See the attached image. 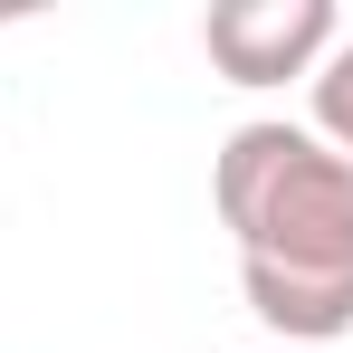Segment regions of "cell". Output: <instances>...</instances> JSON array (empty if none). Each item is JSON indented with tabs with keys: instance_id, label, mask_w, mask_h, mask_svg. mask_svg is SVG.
<instances>
[{
	"instance_id": "obj_1",
	"label": "cell",
	"mask_w": 353,
	"mask_h": 353,
	"mask_svg": "<svg viewBox=\"0 0 353 353\" xmlns=\"http://www.w3.org/2000/svg\"><path fill=\"white\" fill-rule=\"evenodd\" d=\"M210 201L239 239V296L287 344L353 334V163L305 124H239L210 163Z\"/></svg>"
},
{
	"instance_id": "obj_2",
	"label": "cell",
	"mask_w": 353,
	"mask_h": 353,
	"mask_svg": "<svg viewBox=\"0 0 353 353\" xmlns=\"http://www.w3.org/2000/svg\"><path fill=\"white\" fill-rule=\"evenodd\" d=\"M344 39L334 0H220L201 19V48L230 86H287V77H315L325 48Z\"/></svg>"
},
{
	"instance_id": "obj_3",
	"label": "cell",
	"mask_w": 353,
	"mask_h": 353,
	"mask_svg": "<svg viewBox=\"0 0 353 353\" xmlns=\"http://www.w3.org/2000/svg\"><path fill=\"white\" fill-rule=\"evenodd\" d=\"M305 86H315V124H305V134H315V143H334V153L353 163V39H334L325 67H315Z\"/></svg>"
}]
</instances>
